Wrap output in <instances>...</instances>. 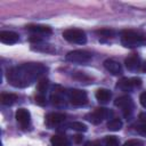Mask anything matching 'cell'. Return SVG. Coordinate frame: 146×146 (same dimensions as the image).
Masks as SVG:
<instances>
[{
    "mask_svg": "<svg viewBox=\"0 0 146 146\" xmlns=\"http://www.w3.org/2000/svg\"><path fill=\"white\" fill-rule=\"evenodd\" d=\"M35 103L38 104V105H44L46 104V97H44V95H41V94H38L36 96H35Z\"/></svg>",
    "mask_w": 146,
    "mask_h": 146,
    "instance_id": "25",
    "label": "cell"
},
{
    "mask_svg": "<svg viewBox=\"0 0 146 146\" xmlns=\"http://www.w3.org/2000/svg\"><path fill=\"white\" fill-rule=\"evenodd\" d=\"M51 103L57 106V107H60V106H64L65 105V102H64V97L60 92L58 91H55L52 95H51Z\"/></svg>",
    "mask_w": 146,
    "mask_h": 146,
    "instance_id": "18",
    "label": "cell"
},
{
    "mask_svg": "<svg viewBox=\"0 0 146 146\" xmlns=\"http://www.w3.org/2000/svg\"><path fill=\"white\" fill-rule=\"evenodd\" d=\"M136 131L143 136H146V124H140V125H136Z\"/></svg>",
    "mask_w": 146,
    "mask_h": 146,
    "instance_id": "26",
    "label": "cell"
},
{
    "mask_svg": "<svg viewBox=\"0 0 146 146\" xmlns=\"http://www.w3.org/2000/svg\"><path fill=\"white\" fill-rule=\"evenodd\" d=\"M143 71H144V72H146V62H145V64L143 65Z\"/></svg>",
    "mask_w": 146,
    "mask_h": 146,
    "instance_id": "29",
    "label": "cell"
},
{
    "mask_svg": "<svg viewBox=\"0 0 146 146\" xmlns=\"http://www.w3.org/2000/svg\"><path fill=\"white\" fill-rule=\"evenodd\" d=\"M139 100H140V104L146 108V91H145V92H143V94L140 95Z\"/></svg>",
    "mask_w": 146,
    "mask_h": 146,
    "instance_id": "27",
    "label": "cell"
},
{
    "mask_svg": "<svg viewBox=\"0 0 146 146\" xmlns=\"http://www.w3.org/2000/svg\"><path fill=\"white\" fill-rule=\"evenodd\" d=\"M104 141L105 146H119V140L115 136H107Z\"/></svg>",
    "mask_w": 146,
    "mask_h": 146,
    "instance_id": "22",
    "label": "cell"
},
{
    "mask_svg": "<svg viewBox=\"0 0 146 146\" xmlns=\"http://www.w3.org/2000/svg\"><path fill=\"white\" fill-rule=\"evenodd\" d=\"M48 87H49V81L47 79H40L39 80V82H38V91H39V94L44 95V92L47 91Z\"/></svg>",
    "mask_w": 146,
    "mask_h": 146,
    "instance_id": "20",
    "label": "cell"
},
{
    "mask_svg": "<svg viewBox=\"0 0 146 146\" xmlns=\"http://www.w3.org/2000/svg\"><path fill=\"white\" fill-rule=\"evenodd\" d=\"M97 33L100 34V35H104V36H112L114 34V31L108 30V29H103V30H98Z\"/></svg>",
    "mask_w": 146,
    "mask_h": 146,
    "instance_id": "24",
    "label": "cell"
},
{
    "mask_svg": "<svg viewBox=\"0 0 146 146\" xmlns=\"http://www.w3.org/2000/svg\"><path fill=\"white\" fill-rule=\"evenodd\" d=\"M16 120L23 128H27L30 125V122H31V114L27 110L19 108L16 112Z\"/></svg>",
    "mask_w": 146,
    "mask_h": 146,
    "instance_id": "9",
    "label": "cell"
},
{
    "mask_svg": "<svg viewBox=\"0 0 146 146\" xmlns=\"http://www.w3.org/2000/svg\"><path fill=\"white\" fill-rule=\"evenodd\" d=\"M63 36L66 41L76 44H84L87 42L86 33L80 29H67L63 32Z\"/></svg>",
    "mask_w": 146,
    "mask_h": 146,
    "instance_id": "4",
    "label": "cell"
},
{
    "mask_svg": "<svg viewBox=\"0 0 146 146\" xmlns=\"http://www.w3.org/2000/svg\"><path fill=\"white\" fill-rule=\"evenodd\" d=\"M67 127L71 129L78 130V131H87V125L83 124L82 122H71L67 124Z\"/></svg>",
    "mask_w": 146,
    "mask_h": 146,
    "instance_id": "21",
    "label": "cell"
},
{
    "mask_svg": "<svg viewBox=\"0 0 146 146\" xmlns=\"http://www.w3.org/2000/svg\"><path fill=\"white\" fill-rule=\"evenodd\" d=\"M0 100H1V104L2 105H6V106L13 105L17 100V95L10 94V92H3V94H1Z\"/></svg>",
    "mask_w": 146,
    "mask_h": 146,
    "instance_id": "16",
    "label": "cell"
},
{
    "mask_svg": "<svg viewBox=\"0 0 146 146\" xmlns=\"http://www.w3.org/2000/svg\"><path fill=\"white\" fill-rule=\"evenodd\" d=\"M92 55L83 49H76L73 51H70L66 55V60L71 62L73 64H87L91 60Z\"/></svg>",
    "mask_w": 146,
    "mask_h": 146,
    "instance_id": "3",
    "label": "cell"
},
{
    "mask_svg": "<svg viewBox=\"0 0 146 146\" xmlns=\"http://www.w3.org/2000/svg\"><path fill=\"white\" fill-rule=\"evenodd\" d=\"M112 97V94L110 92V90L107 89H98L96 91V99L99 102V103H107Z\"/></svg>",
    "mask_w": 146,
    "mask_h": 146,
    "instance_id": "15",
    "label": "cell"
},
{
    "mask_svg": "<svg viewBox=\"0 0 146 146\" xmlns=\"http://www.w3.org/2000/svg\"><path fill=\"white\" fill-rule=\"evenodd\" d=\"M65 117L66 116L64 114H62V113H50L46 117V124L48 127H50V128L59 125L62 122L65 121Z\"/></svg>",
    "mask_w": 146,
    "mask_h": 146,
    "instance_id": "11",
    "label": "cell"
},
{
    "mask_svg": "<svg viewBox=\"0 0 146 146\" xmlns=\"http://www.w3.org/2000/svg\"><path fill=\"white\" fill-rule=\"evenodd\" d=\"M125 66L129 71H137L140 66V58L137 55H131L125 58Z\"/></svg>",
    "mask_w": 146,
    "mask_h": 146,
    "instance_id": "13",
    "label": "cell"
},
{
    "mask_svg": "<svg viewBox=\"0 0 146 146\" xmlns=\"http://www.w3.org/2000/svg\"><path fill=\"white\" fill-rule=\"evenodd\" d=\"M26 29L35 34H51V29L47 25H38V24H32L26 26Z\"/></svg>",
    "mask_w": 146,
    "mask_h": 146,
    "instance_id": "14",
    "label": "cell"
},
{
    "mask_svg": "<svg viewBox=\"0 0 146 146\" xmlns=\"http://www.w3.org/2000/svg\"><path fill=\"white\" fill-rule=\"evenodd\" d=\"M47 72V67L40 63H26L7 71L9 83L16 88H24L32 84Z\"/></svg>",
    "mask_w": 146,
    "mask_h": 146,
    "instance_id": "1",
    "label": "cell"
},
{
    "mask_svg": "<svg viewBox=\"0 0 146 146\" xmlns=\"http://www.w3.org/2000/svg\"><path fill=\"white\" fill-rule=\"evenodd\" d=\"M139 121L143 123V124H146V113L143 112L139 114Z\"/></svg>",
    "mask_w": 146,
    "mask_h": 146,
    "instance_id": "28",
    "label": "cell"
},
{
    "mask_svg": "<svg viewBox=\"0 0 146 146\" xmlns=\"http://www.w3.org/2000/svg\"><path fill=\"white\" fill-rule=\"evenodd\" d=\"M121 42L125 47H139L146 44V36L132 30H125L121 34Z\"/></svg>",
    "mask_w": 146,
    "mask_h": 146,
    "instance_id": "2",
    "label": "cell"
},
{
    "mask_svg": "<svg viewBox=\"0 0 146 146\" xmlns=\"http://www.w3.org/2000/svg\"><path fill=\"white\" fill-rule=\"evenodd\" d=\"M67 95H68L70 102L73 105H75V106L86 105L87 102H88L87 92L83 91V90H80V89H71V90H68Z\"/></svg>",
    "mask_w": 146,
    "mask_h": 146,
    "instance_id": "6",
    "label": "cell"
},
{
    "mask_svg": "<svg viewBox=\"0 0 146 146\" xmlns=\"http://www.w3.org/2000/svg\"><path fill=\"white\" fill-rule=\"evenodd\" d=\"M141 84V80L139 78H122L119 82H117V87L122 90H130L133 87H139Z\"/></svg>",
    "mask_w": 146,
    "mask_h": 146,
    "instance_id": "8",
    "label": "cell"
},
{
    "mask_svg": "<svg viewBox=\"0 0 146 146\" xmlns=\"http://www.w3.org/2000/svg\"><path fill=\"white\" fill-rule=\"evenodd\" d=\"M50 143H51V146H68V140L66 139V137L59 136V135L52 136L50 138Z\"/></svg>",
    "mask_w": 146,
    "mask_h": 146,
    "instance_id": "17",
    "label": "cell"
},
{
    "mask_svg": "<svg viewBox=\"0 0 146 146\" xmlns=\"http://www.w3.org/2000/svg\"><path fill=\"white\" fill-rule=\"evenodd\" d=\"M19 35L13 31H1L0 32V41L6 44H14L18 42Z\"/></svg>",
    "mask_w": 146,
    "mask_h": 146,
    "instance_id": "10",
    "label": "cell"
},
{
    "mask_svg": "<svg viewBox=\"0 0 146 146\" xmlns=\"http://www.w3.org/2000/svg\"><path fill=\"white\" fill-rule=\"evenodd\" d=\"M123 146H144V144L139 139H130V140L125 141Z\"/></svg>",
    "mask_w": 146,
    "mask_h": 146,
    "instance_id": "23",
    "label": "cell"
},
{
    "mask_svg": "<svg viewBox=\"0 0 146 146\" xmlns=\"http://www.w3.org/2000/svg\"><path fill=\"white\" fill-rule=\"evenodd\" d=\"M115 106L120 107L123 112V115L125 117L130 116L131 113H132V108H133V103H132V99L130 96H121L119 98H116V100L114 102Z\"/></svg>",
    "mask_w": 146,
    "mask_h": 146,
    "instance_id": "7",
    "label": "cell"
},
{
    "mask_svg": "<svg viewBox=\"0 0 146 146\" xmlns=\"http://www.w3.org/2000/svg\"><path fill=\"white\" fill-rule=\"evenodd\" d=\"M110 115H111V111L110 110L104 108V107H97L92 112L88 113L86 115V119L89 122H91L92 124H99L100 122H103L104 119H106Z\"/></svg>",
    "mask_w": 146,
    "mask_h": 146,
    "instance_id": "5",
    "label": "cell"
},
{
    "mask_svg": "<svg viewBox=\"0 0 146 146\" xmlns=\"http://www.w3.org/2000/svg\"><path fill=\"white\" fill-rule=\"evenodd\" d=\"M104 67L110 72L112 73L113 75H120L122 73V67H121V64L114 59H106L104 62Z\"/></svg>",
    "mask_w": 146,
    "mask_h": 146,
    "instance_id": "12",
    "label": "cell"
},
{
    "mask_svg": "<svg viewBox=\"0 0 146 146\" xmlns=\"http://www.w3.org/2000/svg\"><path fill=\"white\" fill-rule=\"evenodd\" d=\"M107 128L112 131H119L122 128V121L120 119H112L107 123Z\"/></svg>",
    "mask_w": 146,
    "mask_h": 146,
    "instance_id": "19",
    "label": "cell"
}]
</instances>
